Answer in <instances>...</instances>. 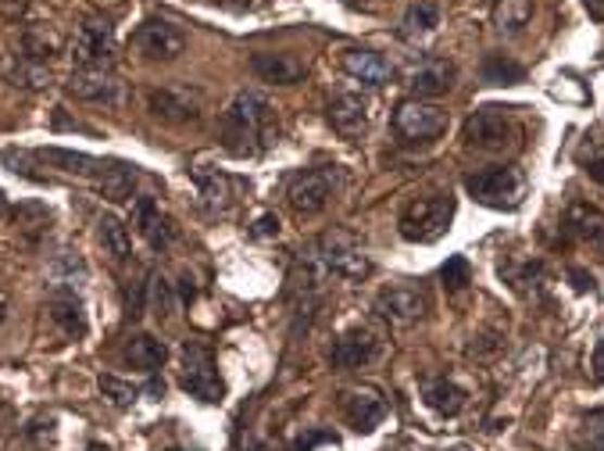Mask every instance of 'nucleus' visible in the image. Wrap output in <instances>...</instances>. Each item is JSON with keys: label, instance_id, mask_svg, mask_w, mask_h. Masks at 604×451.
<instances>
[{"label": "nucleus", "instance_id": "obj_15", "mask_svg": "<svg viewBox=\"0 0 604 451\" xmlns=\"http://www.w3.org/2000/svg\"><path fill=\"white\" fill-rule=\"evenodd\" d=\"M329 126L340 133L343 140H362L368 126H373V104L362 93H340L329 104Z\"/></svg>", "mask_w": 604, "mask_h": 451}, {"label": "nucleus", "instance_id": "obj_6", "mask_svg": "<svg viewBox=\"0 0 604 451\" xmlns=\"http://www.w3.org/2000/svg\"><path fill=\"white\" fill-rule=\"evenodd\" d=\"M393 133L404 143H429L448 133V112L440 104L412 97V101H401L398 112H393Z\"/></svg>", "mask_w": 604, "mask_h": 451}, {"label": "nucleus", "instance_id": "obj_12", "mask_svg": "<svg viewBox=\"0 0 604 451\" xmlns=\"http://www.w3.org/2000/svg\"><path fill=\"white\" fill-rule=\"evenodd\" d=\"M376 309L393 326H412L429 312V298H426V290L415 284H390L387 290H379Z\"/></svg>", "mask_w": 604, "mask_h": 451}, {"label": "nucleus", "instance_id": "obj_38", "mask_svg": "<svg viewBox=\"0 0 604 451\" xmlns=\"http://www.w3.org/2000/svg\"><path fill=\"white\" fill-rule=\"evenodd\" d=\"M254 234H257V237H273V234H279V218H276V215H262V218H257V226H254Z\"/></svg>", "mask_w": 604, "mask_h": 451}, {"label": "nucleus", "instance_id": "obj_27", "mask_svg": "<svg viewBox=\"0 0 604 451\" xmlns=\"http://www.w3.org/2000/svg\"><path fill=\"white\" fill-rule=\"evenodd\" d=\"M43 165L61 168V173H76V176H97L104 168L101 158H90V154H79V151H65V148H40L36 151Z\"/></svg>", "mask_w": 604, "mask_h": 451}, {"label": "nucleus", "instance_id": "obj_37", "mask_svg": "<svg viewBox=\"0 0 604 451\" xmlns=\"http://www.w3.org/2000/svg\"><path fill=\"white\" fill-rule=\"evenodd\" d=\"M590 376H594L597 384H604V337L597 340L594 355H590Z\"/></svg>", "mask_w": 604, "mask_h": 451}, {"label": "nucleus", "instance_id": "obj_34", "mask_svg": "<svg viewBox=\"0 0 604 451\" xmlns=\"http://www.w3.org/2000/svg\"><path fill=\"white\" fill-rule=\"evenodd\" d=\"M583 444L587 451H604V409L590 412L583 419Z\"/></svg>", "mask_w": 604, "mask_h": 451}, {"label": "nucleus", "instance_id": "obj_32", "mask_svg": "<svg viewBox=\"0 0 604 451\" xmlns=\"http://www.w3.org/2000/svg\"><path fill=\"white\" fill-rule=\"evenodd\" d=\"M8 72V79L15 83V87H43V83H51V68H43V61H36V58H18V61H11V65L4 68Z\"/></svg>", "mask_w": 604, "mask_h": 451}, {"label": "nucleus", "instance_id": "obj_40", "mask_svg": "<svg viewBox=\"0 0 604 451\" xmlns=\"http://www.w3.org/2000/svg\"><path fill=\"white\" fill-rule=\"evenodd\" d=\"M343 4H348V8H376V0H343Z\"/></svg>", "mask_w": 604, "mask_h": 451}, {"label": "nucleus", "instance_id": "obj_20", "mask_svg": "<svg viewBox=\"0 0 604 451\" xmlns=\"http://www.w3.org/2000/svg\"><path fill=\"white\" fill-rule=\"evenodd\" d=\"M423 401H426V409H433L440 419H454L465 412L468 391L458 380H451V376H429V380H423Z\"/></svg>", "mask_w": 604, "mask_h": 451}, {"label": "nucleus", "instance_id": "obj_41", "mask_svg": "<svg viewBox=\"0 0 604 451\" xmlns=\"http://www.w3.org/2000/svg\"><path fill=\"white\" fill-rule=\"evenodd\" d=\"M4 315H8V298L0 295V323H4Z\"/></svg>", "mask_w": 604, "mask_h": 451}, {"label": "nucleus", "instance_id": "obj_7", "mask_svg": "<svg viewBox=\"0 0 604 451\" xmlns=\"http://www.w3.org/2000/svg\"><path fill=\"white\" fill-rule=\"evenodd\" d=\"M79 72H111L115 65V26L108 18H86L72 43Z\"/></svg>", "mask_w": 604, "mask_h": 451}, {"label": "nucleus", "instance_id": "obj_33", "mask_svg": "<svg viewBox=\"0 0 604 451\" xmlns=\"http://www.w3.org/2000/svg\"><path fill=\"white\" fill-rule=\"evenodd\" d=\"M101 391L104 398H111V405H118V409H129V405H137V398H140V387L137 384H129V380H118V376H101Z\"/></svg>", "mask_w": 604, "mask_h": 451}, {"label": "nucleus", "instance_id": "obj_9", "mask_svg": "<svg viewBox=\"0 0 604 451\" xmlns=\"http://www.w3.org/2000/svg\"><path fill=\"white\" fill-rule=\"evenodd\" d=\"M340 190V173L337 165L329 168H312V173H301L298 179L290 183V209L298 212L301 218H312L318 212H326V204L337 198Z\"/></svg>", "mask_w": 604, "mask_h": 451}, {"label": "nucleus", "instance_id": "obj_18", "mask_svg": "<svg viewBox=\"0 0 604 451\" xmlns=\"http://www.w3.org/2000/svg\"><path fill=\"white\" fill-rule=\"evenodd\" d=\"M68 93L79 97L86 104H104V108H118L126 101L122 83L111 76V72H76L68 83Z\"/></svg>", "mask_w": 604, "mask_h": 451}, {"label": "nucleus", "instance_id": "obj_25", "mask_svg": "<svg viewBox=\"0 0 604 451\" xmlns=\"http://www.w3.org/2000/svg\"><path fill=\"white\" fill-rule=\"evenodd\" d=\"M122 355H126L129 365H137V369H143V373H158L168 359V348L151 334H133Z\"/></svg>", "mask_w": 604, "mask_h": 451}, {"label": "nucleus", "instance_id": "obj_26", "mask_svg": "<svg viewBox=\"0 0 604 451\" xmlns=\"http://www.w3.org/2000/svg\"><path fill=\"white\" fill-rule=\"evenodd\" d=\"M190 176L197 179V190H201V198H204V204L212 212H226V204H229V198H232V187H229V176H222L218 168H212V165H193L190 168Z\"/></svg>", "mask_w": 604, "mask_h": 451}, {"label": "nucleus", "instance_id": "obj_28", "mask_svg": "<svg viewBox=\"0 0 604 451\" xmlns=\"http://www.w3.org/2000/svg\"><path fill=\"white\" fill-rule=\"evenodd\" d=\"M437 26H440V8L429 4V0H418V4H412L408 11H404L401 36L408 43H418V40H426V36H433Z\"/></svg>", "mask_w": 604, "mask_h": 451}, {"label": "nucleus", "instance_id": "obj_19", "mask_svg": "<svg viewBox=\"0 0 604 451\" xmlns=\"http://www.w3.org/2000/svg\"><path fill=\"white\" fill-rule=\"evenodd\" d=\"M451 83H454V65L443 58H423L408 72V90L418 97V101H433V97L448 93Z\"/></svg>", "mask_w": 604, "mask_h": 451}, {"label": "nucleus", "instance_id": "obj_36", "mask_svg": "<svg viewBox=\"0 0 604 451\" xmlns=\"http://www.w3.org/2000/svg\"><path fill=\"white\" fill-rule=\"evenodd\" d=\"M583 168H587L590 179H601L604 183V151L601 148L590 151V158H583Z\"/></svg>", "mask_w": 604, "mask_h": 451}, {"label": "nucleus", "instance_id": "obj_11", "mask_svg": "<svg viewBox=\"0 0 604 451\" xmlns=\"http://www.w3.org/2000/svg\"><path fill=\"white\" fill-rule=\"evenodd\" d=\"M379 355H383V334L368 323L351 326L348 334H340L329 351L332 365H340V369H362V365L376 362Z\"/></svg>", "mask_w": 604, "mask_h": 451}, {"label": "nucleus", "instance_id": "obj_10", "mask_svg": "<svg viewBox=\"0 0 604 451\" xmlns=\"http://www.w3.org/2000/svg\"><path fill=\"white\" fill-rule=\"evenodd\" d=\"M387 412H390L387 398L373 384H357L340 394V416L354 434H373L387 419Z\"/></svg>", "mask_w": 604, "mask_h": 451}, {"label": "nucleus", "instance_id": "obj_8", "mask_svg": "<svg viewBox=\"0 0 604 451\" xmlns=\"http://www.w3.org/2000/svg\"><path fill=\"white\" fill-rule=\"evenodd\" d=\"M315 259L326 273L340 276V279H351V284L373 276V259H368V254L343 234H326L323 240H318Z\"/></svg>", "mask_w": 604, "mask_h": 451}, {"label": "nucleus", "instance_id": "obj_5", "mask_svg": "<svg viewBox=\"0 0 604 451\" xmlns=\"http://www.w3.org/2000/svg\"><path fill=\"white\" fill-rule=\"evenodd\" d=\"M179 387L201 401H218L222 398V380L215 369V351L204 344L201 337L183 340L179 348Z\"/></svg>", "mask_w": 604, "mask_h": 451}, {"label": "nucleus", "instance_id": "obj_4", "mask_svg": "<svg viewBox=\"0 0 604 451\" xmlns=\"http://www.w3.org/2000/svg\"><path fill=\"white\" fill-rule=\"evenodd\" d=\"M465 190L473 193L479 204L498 212H515L526 198V173L519 165H494L479 168L465 179Z\"/></svg>", "mask_w": 604, "mask_h": 451}, {"label": "nucleus", "instance_id": "obj_3", "mask_svg": "<svg viewBox=\"0 0 604 451\" xmlns=\"http://www.w3.org/2000/svg\"><path fill=\"white\" fill-rule=\"evenodd\" d=\"M451 218H454L451 193H429V198H415L404 204L398 229H401V237L412 243H433L451 229Z\"/></svg>", "mask_w": 604, "mask_h": 451}, {"label": "nucleus", "instance_id": "obj_17", "mask_svg": "<svg viewBox=\"0 0 604 451\" xmlns=\"http://www.w3.org/2000/svg\"><path fill=\"white\" fill-rule=\"evenodd\" d=\"M340 68L348 72L351 79H357L362 87H387L393 79V65L376 51H365V47H348L340 54Z\"/></svg>", "mask_w": 604, "mask_h": 451}, {"label": "nucleus", "instance_id": "obj_42", "mask_svg": "<svg viewBox=\"0 0 604 451\" xmlns=\"http://www.w3.org/2000/svg\"><path fill=\"white\" fill-rule=\"evenodd\" d=\"M448 451H476V448H468V444H451Z\"/></svg>", "mask_w": 604, "mask_h": 451}, {"label": "nucleus", "instance_id": "obj_13", "mask_svg": "<svg viewBox=\"0 0 604 451\" xmlns=\"http://www.w3.org/2000/svg\"><path fill=\"white\" fill-rule=\"evenodd\" d=\"M133 43H137V51L147 61H176L187 51V36H183L179 26H172L168 18H147L137 36H133Z\"/></svg>", "mask_w": 604, "mask_h": 451}, {"label": "nucleus", "instance_id": "obj_43", "mask_svg": "<svg viewBox=\"0 0 604 451\" xmlns=\"http://www.w3.org/2000/svg\"><path fill=\"white\" fill-rule=\"evenodd\" d=\"M0 212H4V190H0Z\"/></svg>", "mask_w": 604, "mask_h": 451}, {"label": "nucleus", "instance_id": "obj_30", "mask_svg": "<svg viewBox=\"0 0 604 451\" xmlns=\"http://www.w3.org/2000/svg\"><path fill=\"white\" fill-rule=\"evenodd\" d=\"M47 312H51V323L65 337H83L86 334V315H83V304H79L76 295L54 298L51 304H47Z\"/></svg>", "mask_w": 604, "mask_h": 451}, {"label": "nucleus", "instance_id": "obj_29", "mask_svg": "<svg viewBox=\"0 0 604 451\" xmlns=\"http://www.w3.org/2000/svg\"><path fill=\"white\" fill-rule=\"evenodd\" d=\"M533 0H494V8H490V22L501 29V33H523L529 26V18H533Z\"/></svg>", "mask_w": 604, "mask_h": 451}, {"label": "nucleus", "instance_id": "obj_22", "mask_svg": "<svg viewBox=\"0 0 604 451\" xmlns=\"http://www.w3.org/2000/svg\"><path fill=\"white\" fill-rule=\"evenodd\" d=\"M251 68L262 83H276V87H293V83L304 79V65L290 54H273V51L254 54Z\"/></svg>", "mask_w": 604, "mask_h": 451}, {"label": "nucleus", "instance_id": "obj_35", "mask_svg": "<svg viewBox=\"0 0 604 451\" xmlns=\"http://www.w3.org/2000/svg\"><path fill=\"white\" fill-rule=\"evenodd\" d=\"M440 276H443V287L454 290V295H458V290H465L468 279H473V276H468V262L465 259H451L448 265H443Z\"/></svg>", "mask_w": 604, "mask_h": 451}, {"label": "nucleus", "instance_id": "obj_14", "mask_svg": "<svg viewBox=\"0 0 604 451\" xmlns=\"http://www.w3.org/2000/svg\"><path fill=\"white\" fill-rule=\"evenodd\" d=\"M201 108H204V97L190 87H158L147 93V112L162 122H172V126L193 122L201 115Z\"/></svg>", "mask_w": 604, "mask_h": 451}, {"label": "nucleus", "instance_id": "obj_31", "mask_svg": "<svg viewBox=\"0 0 604 451\" xmlns=\"http://www.w3.org/2000/svg\"><path fill=\"white\" fill-rule=\"evenodd\" d=\"M483 79L494 83V87H512V83H523L526 79V68L519 61L504 58V54H487L483 61Z\"/></svg>", "mask_w": 604, "mask_h": 451}, {"label": "nucleus", "instance_id": "obj_1", "mask_svg": "<svg viewBox=\"0 0 604 451\" xmlns=\"http://www.w3.org/2000/svg\"><path fill=\"white\" fill-rule=\"evenodd\" d=\"M276 112L273 104L265 101L262 93L254 90H243L232 97V104L222 112V122H218V140L222 148L237 158H254L262 154L268 143L276 137Z\"/></svg>", "mask_w": 604, "mask_h": 451}, {"label": "nucleus", "instance_id": "obj_44", "mask_svg": "<svg viewBox=\"0 0 604 451\" xmlns=\"http://www.w3.org/2000/svg\"><path fill=\"white\" fill-rule=\"evenodd\" d=\"M168 451H183V448H168Z\"/></svg>", "mask_w": 604, "mask_h": 451}, {"label": "nucleus", "instance_id": "obj_16", "mask_svg": "<svg viewBox=\"0 0 604 451\" xmlns=\"http://www.w3.org/2000/svg\"><path fill=\"white\" fill-rule=\"evenodd\" d=\"M562 234L576 243H583V248L604 251V212L583 201L569 204V212L562 218Z\"/></svg>", "mask_w": 604, "mask_h": 451}, {"label": "nucleus", "instance_id": "obj_23", "mask_svg": "<svg viewBox=\"0 0 604 451\" xmlns=\"http://www.w3.org/2000/svg\"><path fill=\"white\" fill-rule=\"evenodd\" d=\"M137 165L129 162H104V168L97 173V190L104 193L108 201H129L133 187H137Z\"/></svg>", "mask_w": 604, "mask_h": 451}, {"label": "nucleus", "instance_id": "obj_2", "mask_svg": "<svg viewBox=\"0 0 604 451\" xmlns=\"http://www.w3.org/2000/svg\"><path fill=\"white\" fill-rule=\"evenodd\" d=\"M523 137H526L523 122L512 115V108H498V104H487L473 112L462 129L465 148L479 154H515L523 148Z\"/></svg>", "mask_w": 604, "mask_h": 451}, {"label": "nucleus", "instance_id": "obj_39", "mask_svg": "<svg viewBox=\"0 0 604 451\" xmlns=\"http://www.w3.org/2000/svg\"><path fill=\"white\" fill-rule=\"evenodd\" d=\"M583 8L594 22H604V0H583Z\"/></svg>", "mask_w": 604, "mask_h": 451}, {"label": "nucleus", "instance_id": "obj_21", "mask_svg": "<svg viewBox=\"0 0 604 451\" xmlns=\"http://www.w3.org/2000/svg\"><path fill=\"white\" fill-rule=\"evenodd\" d=\"M133 226L140 229L143 240L151 243L154 251H165V248H172V240H176V229H172V223L162 215V209H158L151 198L133 201Z\"/></svg>", "mask_w": 604, "mask_h": 451}, {"label": "nucleus", "instance_id": "obj_24", "mask_svg": "<svg viewBox=\"0 0 604 451\" xmlns=\"http://www.w3.org/2000/svg\"><path fill=\"white\" fill-rule=\"evenodd\" d=\"M97 237H101V248L111 262H118V265H126L133 259V237H129V229L126 223H122L118 215H101L97 218Z\"/></svg>", "mask_w": 604, "mask_h": 451}]
</instances>
